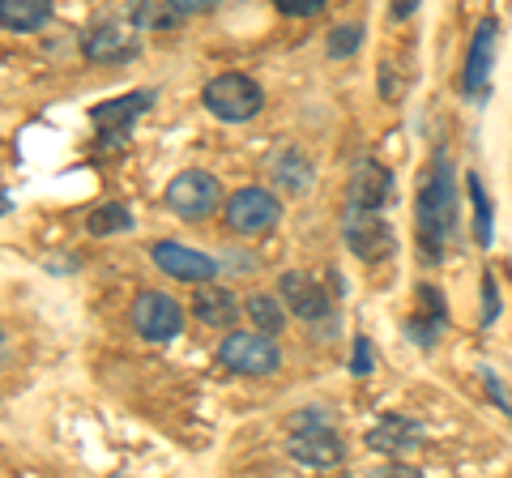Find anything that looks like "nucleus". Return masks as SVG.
I'll return each instance as SVG.
<instances>
[{
    "label": "nucleus",
    "mask_w": 512,
    "mask_h": 478,
    "mask_svg": "<svg viewBox=\"0 0 512 478\" xmlns=\"http://www.w3.org/2000/svg\"><path fill=\"white\" fill-rule=\"evenodd\" d=\"M457 222H461L457 167H453V154L436 146L423 171V184H419V252L427 265L444 261V248L457 235Z\"/></svg>",
    "instance_id": "1"
},
{
    "label": "nucleus",
    "mask_w": 512,
    "mask_h": 478,
    "mask_svg": "<svg viewBox=\"0 0 512 478\" xmlns=\"http://www.w3.org/2000/svg\"><path fill=\"white\" fill-rule=\"evenodd\" d=\"M201 99L218 120L244 124L265 107V90L256 86V77H248V73H218L214 82H205Z\"/></svg>",
    "instance_id": "2"
},
{
    "label": "nucleus",
    "mask_w": 512,
    "mask_h": 478,
    "mask_svg": "<svg viewBox=\"0 0 512 478\" xmlns=\"http://www.w3.org/2000/svg\"><path fill=\"white\" fill-rule=\"evenodd\" d=\"M222 368H231L239 376H274L282 368V350L274 346V338L256 329H231L218 346Z\"/></svg>",
    "instance_id": "3"
},
{
    "label": "nucleus",
    "mask_w": 512,
    "mask_h": 478,
    "mask_svg": "<svg viewBox=\"0 0 512 478\" xmlns=\"http://www.w3.org/2000/svg\"><path fill=\"white\" fill-rule=\"evenodd\" d=\"M167 210L184 222H205L218 205H222V184L214 180L210 171H180L175 180L167 184Z\"/></svg>",
    "instance_id": "4"
},
{
    "label": "nucleus",
    "mask_w": 512,
    "mask_h": 478,
    "mask_svg": "<svg viewBox=\"0 0 512 478\" xmlns=\"http://www.w3.org/2000/svg\"><path fill=\"white\" fill-rule=\"evenodd\" d=\"M227 227L235 235H265L269 227H278L282 218V201L269 193V188L261 184H248V188H235V193L227 197Z\"/></svg>",
    "instance_id": "5"
},
{
    "label": "nucleus",
    "mask_w": 512,
    "mask_h": 478,
    "mask_svg": "<svg viewBox=\"0 0 512 478\" xmlns=\"http://www.w3.org/2000/svg\"><path fill=\"white\" fill-rule=\"evenodd\" d=\"M342 239H346V248L355 252L359 261H384L397 248V235L389 227V218L372 214V210H355V205H346Z\"/></svg>",
    "instance_id": "6"
},
{
    "label": "nucleus",
    "mask_w": 512,
    "mask_h": 478,
    "mask_svg": "<svg viewBox=\"0 0 512 478\" xmlns=\"http://www.w3.org/2000/svg\"><path fill=\"white\" fill-rule=\"evenodd\" d=\"M495 52H500V22L478 18L474 35H470L466 65H461V94H466V99H483L487 94V82L495 73Z\"/></svg>",
    "instance_id": "7"
},
{
    "label": "nucleus",
    "mask_w": 512,
    "mask_h": 478,
    "mask_svg": "<svg viewBox=\"0 0 512 478\" xmlns=\"http://www.w3.org/2000/svg\"><path fill=\"white\" fill-rule=\"evenodd\" d=\"M128 316H133V329L146 342H171L184 329V308L167 291H141L133 299V308H128Z\"/></svg>",
    "instance_id": "8"
},
{
    "label": "nucleus",
    "mask_w": 512,
    "mask_h": 478,
    "mask_svg": "<svg viewBox=\"0 0 512 478\" xmlns=\"http://www.w3.org/2000/svg\"><path fill=\"white\" fill-rule=\"evenodd\" d=\"M154 103V90H133L124 99H111V103H99L90 111V124L99 133L103 146H124V137L133 133V124L146 116V107Z\"/></svg>",
    "instance_id": "9"
},
{
    "label": "nucleus",
    "mask_w": 512,
    "mask_h": 478,
    "mask_svg": "<svg viewBox=\"0 0 512 478\" xmlns=\"http://www.w3.org/2000/svg\"><path fill=\"white\" fill-rule=\"evenodd\" d=\"M150 257L175 282H197V286H205L210 278H218V261L214 257H205V252L188 248V244H175V239H158V244L150 248Z\"/></svg>",
    "instance_id": "10"
},
{
    "label": "nucleus",
    "mask_w": 512,
    "mask_h": 478,
    "mask_svg": "<svg viewBox=\"0 0 512 478\" xmlns=\"http://www.w3.org/2000/svg\"><path fill=\"white\" fill-rule=\"evenodd\" d=\"M397 197V184H393V171L380 167L376 158H359L355 171H350V201L355 210H372V214H384Z\"/></svg>",
    "instance_id": "11"
},
{
    "label": "nucleus",
    "mask_w": 512,
    "mask_h": 478,
    "mask_svg": "<svg viewBox=\"0 0 512 478\" xmlns=\"http://www.w3.org/2000/svg\"><path fill=\"white\" fill-rule=\"evenodd\" d=\"M278 295H282V304L291 316H299V321H325V316L333 312L329 304V291L320 286L316 278L308 274H299V269H286V274L278 278Z\"/></svg>",
    "instance_id": "12"
},
{
    "label": "nucleus",
    "mask_w": 512,
    "mask_h": 478,
    "mask_svg": "<svg viewBox=\"0 0 512 478\" xmlns=\"http://www.w3.org/2000/svg\"><path fill=\"white\" fill-rule=\"evenodd\" d=\"M427 440V427L419 419H410V414H384V419L367 432V449H376L380 457H393L402 461L410 457L419 444Z\"/></svg>",
    "instance_id": "13"
},
{
    "label": "nucleus",
    "mask_w": 512,
    "mask_h": 478,
    "mask_svg": "<svg viewBox=\"0 0 512 478\" xmlns=\"http://www.w3.org/2000/svg\"><path fill=\"white\" fill-rule=\"evenodd\" d=\"M82 56L94 65H116V60H133L137 43L128 39V30L120 22H94L82 35Z\"/></svg>",
    "instance_id": "14"
},
{
    "label": "nucleus",
    "mask_w": 512,
    "mask_h": 478,
    "mask_svg": "<svg viewBox=\"0 0 512 478\" xmlns=\"http://www.w3.org/2000/svg\"><path fill=\"white\" fill-rule=\"evenodd\" d=\"M192 316H197L201 325H210V329H231L239 316V299L231 286H222V282H205L192 291Z\"/></svg>",
    "instance_id": "15"
},
{
    "label": "nucleus",
    "mask_w": 512,
    "mask_h": 478,
    "mask_svg": "<svg viewBox=\"0 0 512 478\" xmlns=\"http://www.w3.org/2000/svg\"><path fill=\"white\" fill-rule=\"evenodd\" d=\"M286 453L308 470H333L346 461V444L333 432H299V436H291V444H286Z\"/></svg>",
    "instance_id": "16"
},
{
    "label": "nucleus",
    "mask_w": 512,
    "mask_h": 478,
    "mask_svg": "<svg viewBox=\"0 0 512 478\" xmlns=\"http://www.w3.org/2000/svg\"><path fill=\"white\" fill-rule=\"evenodd\" d=\"M269 175H274V184L282 188V193H291V197H299V193H308L312 188V175H316V167L308 163V154H303L299 146H278L274 154H269Z\"/></svg>",
    "instance_id": "17"
},
{
    "label": "nucleus",
    "mask_w": 512,
    "mask_h": 478,
    "mask_svg": "<svg viewBox=\"0 0 512 478\" xmlns=\"http://www.w3.org/2000/svg\"><path fill=\"white\" fill-rule=\"evenodd\" d=\"M210 0H163V5H137L133 9V22L146 26V30H175L184 26L192 13H201Z\"/></svg>",
    "instance_id": "18"
},
{
    "label": "nucleus",
    "mask_w": 512,
    "mask_h": 478,
    "mask_svg": "<svg viewBox=\"0 0 512 478\" xmlns=\"http://www.w3.org/2000/svg\"><path fill=\"white\" fill-rule=\"evenodd\" d=\"M52 22L47 0H0V26L5 30H39Z\"/></svg>",
    "instance_id": "19"
},
{
    "label": "nucleus",
    "mask_w": 512,
    "mask_h": 478,
    "mask_svg": "<svg viewBox=\"0 0 512 478\" xmlns=\"http://www.w3.org/2000/svg\"><path fill=\"white\" fill-rule=\"evenodd\" d=\"M466 193H470V205H474V239H478V248H491V239H495V210H491V197H487L483 180H478L474 171H466Z\"/></svg>",
    "instance_id": "20"
},
{
    "label": "nucleus",
    "mask_w": 512,
    "mask_h": 478,
    "mask_svg": "<svg viewBox=\"0 0 512 478\" xmlns=\"http://www.w3.org/2000/svg\"><path fill=\"white\" fill-rule=\"evenodd\" d=\"M244 312L252 316V329L265 333V338H274V333L286 329V312H282V304H278L274 295H252L248 304H244Z\"/></svg>",
    "instance_id": "21"
},
{
    "label": "nucleus",
    "mask_w": 512,
    "mask_h": 478,
    "mask_svg": "<svg viewBox=\"0 0 512 478\" xmlns=\"http://www.w3.org/2000/svg\"><path fill=\"white\" fill-rule=\"evenodd\" d=\"M128 227H133V214H128V205H120V201H107V205H99V210L86 218L90 235H120Z\"/></svg>",
    "instance_id": "22"
},
{
    "label": "nucleus",
    "mask_w": 512,
    "mask_h": 478,
    "mask_svg": "<svg viewBox=\"0 0 512 478\" xmlns=\"http://www.w3.org/2000/svg\"><path fill=\"white\" fill-rule=\"evenodd\" d=\"M359 43H363V26H359V22H342V26H333V30H329L325 52H329L333 60H346V56H355V52H359Z\"/></svg>",
    "instance_id": "23"
},
{
    "label": "nucleus",
    "mask_w": 512,
    "mask_h": 478,
    "mask_svg": "<svg viewBox=\"0 0 512 478\" xmlns=\"http://www.w3.org/2000/svg\"><path fill=\"white\" fill-rule=\"evenodd\" d=\"M495 321H500V282H495V269H487L483 274V316H478V325L491 329Z\"/></svg>",
    "instance_id": "24"
},
{
    "label": "nucleus",
    "mask_w": 512,
    "mask_h": 478,
    "mask_svg": "<svg viewBox=\"0 0 512 478\" xmlns=\"http://www.w3.org/2000/svg\"><path fill=\"white\" fill-rule=\"evenodd\" d=\"M329 423H333V419H329V410H320V406H308V410L291 414V427H295L291 436H299V432H333Z\"/></svg>",
    "instance_id": "25"
},
{
    "label": "nucleus",
    "mask_w": 512,
    "mask_h": 478,
    "mask_svg": "<svg viewBox=\"0 0 512 478\" xmlns=\"http://www.w3.org/2000/svg\"><path fill=\"white\" fill-rule=\"evenodd\" d=\"M478 376H483V389H487V397H491V402L508 414V423H512V397H508V389H504L500 372H495V368H478Z\"/></svg>",
    "instance_id": "26"
},
{
    "label": "nucleus",
    "mask_w": 512,
    "mask_h": 478,
    "mask_svg": "<svg viewBox=\"0 0 512 478\" xmlns=\"http://www.w3.org/2000/svg\"><path fill=\"white\" fill-rule=\"evenodd\" d=\"M320 9H325V0H278V13L286 18H312Z\"/></svg>",
    "instance_id": "27"
},
{
    "label": "nucleus",
    "mask_w": 512,
    "mask_h": 478,
    "mask_svg": "<svg viewBox=\"0 0 512 478\" xmlns=\"http://www.w3.org/2000/svg\"><path fill=\"white\" fill-rule=\"evenodd\" d=\"M350 372H355V376L372 372V342H367V338L355 342V355H350Z\"/></svg>",
    "instance_id": "28"
},
{
    "label": "nucleus",
    "mask_w": 512,
    "mask_h": 478,
    "mask_svg": "<svg viewBox=\"0 0 512 478\" xmlns=\"http://www.w3.org/2000/svg\"><path fill=\"white\" fill-rule=\"evenodd\" d=\"M380 478H423V474L414 470V466H406V461H393L389 470H380Z\"/></svg>",
    "instance_id": "29"
},
{
    "label": "nucleus",
    "mask_w": 512,
    "mask_h": 478,
    "mask_svg": "<svg viewBox=\"0 0 512 478\" xmlns=\"http://www.w3.org/2000/svg\"><path fill=\"white\" fill-rule=\"evenodd\" d=\"M419 13V0H402V5L393 9V22H406V18H414Z\"/></svg>",
    "instance_id": "30"
},
{
    "label": "nucleus",
    "mask_w": 512,
    "mask_h": 478,
    "mask_svg": "<svg viewBox=\"0 0 512 478\" xmlns=\"http://www.w3.org/2000/svg\"><path fill=\"white\" fill-rule=\"evenodd\" d=\"M116 478H124V474H116Z\"/></svg>",
    "instance_id": "31"
}]
</instances>
